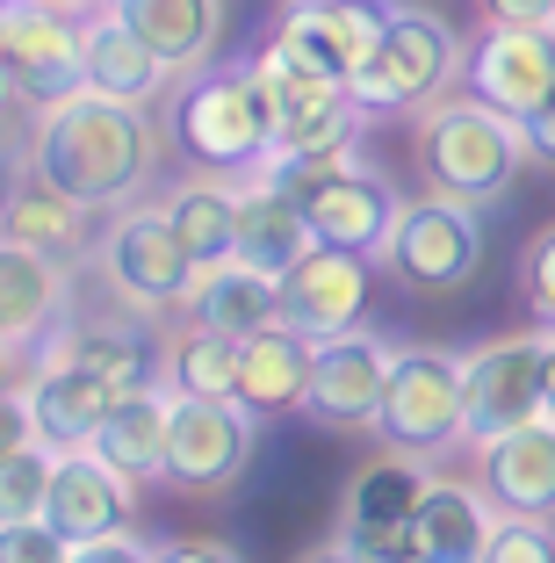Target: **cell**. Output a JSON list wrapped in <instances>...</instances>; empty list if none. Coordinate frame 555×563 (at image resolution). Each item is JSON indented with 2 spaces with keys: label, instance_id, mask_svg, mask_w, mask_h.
Returning a JSON list of instances; mask_svg holds the SVG:
<instances>
[{
  "label": "cell",
  "instance_id": "25",
  "mask_svg": "<svg viewBox=\"0 0 555 563\" xmlns=\"http://www.w3.org/2000/svg\"><path fill=\"white\" fill-rule=\"evenodd\" d=\"M95 455H109L131 484H159L166 455H174V390H166V383L123 390L115 412L101 419V433H95Z\"/></svg>",
  "mask_w": 555,
  "mask_h": 563
},
{
  "label": "cell",
  "instance_id": "12",
  "mask_svg": "<svg viewBox=\"0 0 555 563\" xmlns=\"http://www.w3.org/2000/svg\"><path fill=\"white\" fill-rule=\"evenodd\" d=\"M425 455H404V448H390V455H376V463L360 470L354 484H346V506H340V556H419V542H411V514H419L425 498Z\"/></svg>",
  "mask_w": 555,
  "mask_h": 563
},
{
  "label": "cell",
  "instance_id": "4",
  "mask_svg": "<svg viewBox=\"0 0 555 563\" xmlns=\"http://www.w3.org/2000/svg\"><path fill=\"white\" fill-rule=\"evenodd\" d=\"M447 80H462V36L447 15L433 8H411L397 0L382 44L360 58V73L346 80V95L368 109V117H419L425 101H441Z\"/></svg>",
  "mask_w": 555,
  "mask_h": 563
},
{
  "label": "cell",
  "instance_id": "16",
  "mask_svg": "<svg viewBox=\"0 0 555 563\" xmlns=\"http://www.w3.org/2000/svg\"><path fill=\"white\" fill-rule=\"evenodd\" d=\"M73 325V261L36 246L0 253V332H8V368L30 362V347H51Z\"/></svg>",
  "mask_w": 555,
  "mask_h": 563
},
{
  "label": "cell",
  "instance_id": "14",
  "mask_svg": "<svg viewBox=\"0 0 555 563\" xmlns=\"http://www.w3.org/2000/svg\"><path fill=\"white\" fill-rule=\"evenodd\" d=\"M462 87L512 123L555 95V30H520V22H484L462 44Z\"/></svg>",
  "mask_w": 555,
  "mask_h": 563
},
{
  "label": "cell",
  "instance_id": "33",
  "mask_svg": "<svg viewBox=\"0 0 555 563\" xmlns=\"http://www.w3.org/2000/svg\"><path fill=\"white\" fill-rule=\"evenodd\" d=\"M484 563H555V520L498 514L490 534H484Z\"/></svg>",
  "mask_w": 555,
  "mask_h": 563
},
{
  "label": "cell",
  "instance_id": "28",
  "mask_svg": "<svg viewBox=\"0 0 555 563\" xmlns=\"http://www.w3.org/2000/svg\"><path fill=\"white\" fill-rule=\"evenodd\" d=\"M238 181L245 174H188V181H174L159 196L166 224L180 232V246H188V261L196 267H217L238 253Z\"/></svg>",
  "mask_w": 555,
  "mask_h": 563
},
{
  "label": "cell",
  "instance_id": "26",
  "mask_svg": "<svg viewBox=\"0 0 555 563\" xmlns=\"http://www.w3.org/2000/svg\"><path fill=\"white\" fill-rule=\"evenodd\" d=\"M174 80H180V73L166 66L159 51H152L123 15H115V8H101V15L87 22V87H95V95H109V101H145V109H152V101H159Z\"/></svg>",
  "mask_w": 555,
  "mask_h": 563
},
{
  "label": "cell",
  "instance_id": "23",
  "mask_svg": "<svg viewBox=\"0 0 555 563\" xmlns=\"http://www.w3.org/2000/svg\"><path fill=\"white\" fill-rule=\"evenodd\" d=\"M390 8L397 0H289V8H281V36L303 44L311 58H325L340 80H354L360 58L390 30Z\"/></svg>",
  "mask_w": 555,
  "mask_h": 563
},
{
  "label": "cell",
  "instance_id": "35",
  "mask_svg": "<svg viewBox=\"0 0 555 563\" xmlns=\"http://www.w3.org/2000/svg\"><path fill=\"white\" fill-rule=\"evenodd\" d=\"M0 556H8V563H36V556H66V534L51 528L44 514H30V520H0Z\"/></svg>",
  "mask_w": 555,
  "mask_h": 563
},
{
  "label": "cell",
  "instance_id": "39",
  "mask_svg": "<svg viewBox=\"0 0 555 563\" xmlns=\"http://www.w3.org/2000/svg\"><path fill=\"white\" fill-rule=\"evenodd\" d=\"M548 412H555V332H548Z\"/></svg>",
  "mask_w": 555,
  "mask_h": 563
},
{
  "label": "cell",
  "instance_id": "30",
  "mask_svg": "<svg viewBox=\"0 0 555 563\" xmlns=\"http://www.w3.org/2000/svg\"><path fill=\"white\" fill-rule=\"evenodd\" d=\"M180 318H202V325H224V332H260L281 318V275H267V267L253 261H217L196 275V289H188V303H180Z\"/></svg>",
  "mask_w": 555,
  "mask_h": 563
},
{
  "label": "cell",
  "instance_id": "18",
  "mask_svg": "<svg viewBox=\"0 0 555 563\" xmlns=\"http://www.w3.org/2000/svg\"><path fill=\"white\" fill-rule=\"evenodd\" d=\"M303 217H311L318 246H346V253H368V261H382V246H390L404 202H397V188L382 181L376 166L346 159L332 181H318L311 196H303Z\"/></svg>",
  "mask_w": 555,
  "mask_h": 563
},
{
  "label": "cell",
  "instance_id": "31",
  "mask_svg": "<svg viewBox=\"0 0 555 563\" xmlns=\"http://www.w3.org/2000/svg\"><path fill=\"white\" fill-rule=\"evenodd\" d=\"M166 390L174 398H238V332L180 318L166 340Z\"/></svg>",
  "mask_w": 555,
  "mask_h": 563
},
{
  "label": "cell",
  "instance_id": "8",
  "mask_svg": "<svg viewBox=\"0 0 555 563\" xmlns=\"http://www.w3.org/2000/svg\"><path fill=\"white\" fill-rule=\"evenodd\" d=\"M115 398L123 390L109 376H95L87 362L44 347L36 362H22L8 376V441H51L58 455L66 448H95L101 419L115 412Z\"/></svg>",
  "mask_w": 555,
  "mask_h": 563
},
{
  "label": "cell",
  "instance_id": "34",
  "mask_svg": "<svg viewBox=\"0 0 555 563\" xmlns=\"http://www.w3.org/2000/svg\"><path fill=\"white\" fill-rule=\"evenodd\" d=\"M520 311H526V325L555 332V224L534 232L520 253Z\"/></svg>",
  "mask_w": 555,
  "mask_h": 563
},
{
  "label": "cell",
  "instance_id": "9",
  "mask_svg": "<svg viewBox=\"0 0 555 563\" xmlns=\"http://www.w3.org/2000/svg\"><path fill=\"white\" fill-rule=\"evenodd\" d=\"M0 80H8L15 117L66 101L73 87H87V22H73V8L8 0V15H0Z\"/></svg>",
  "mask_w": 555,
  "mask_h": 563
},
{
  "label": "cell",
  "instance_id": "13",
  "mask_svg": "<svg viewBox=\"0 0 555 563\" xmlns=\"http://www.w3.org/2000/svg\"><path fill=\"white\" fill-rule=\"evenodd\" d=\"M390 362H397V347L368 325L318 340V376H311V398H303V419L318 433H376Z\"/></svg>",
  "mask_w": 555,
  "mask_h": 563
},
{
  "label": "cell",
  "instance_id": "22",
  "mask_svg": "<svg viewBox=\"0 0 555 563\" xmlns=\"http://www.w3.org/2000/svg\"><path fill=\"white\" fill-rule=\"evenodd\" d=\"M51 347L73 354V362H87L95 376H109L115 390H152V383H166V332L152 325V311H131V318H73Z\"/></svg>",
  "mask_w": 555,
  "mask_h": 563
},
{
  "label": "cell",
  "instance_id": "27",
  "mask_svg": "<svg viewBox=\"0 0 555 563\" xmlns=\"http://www.w3.org/2000/svg\"><path fill=\"white\" fill-rule=\"evenodd\" d=\"M109 8L159 51L180 80L202 73V66H217V44H224V0H109Z\"/></svg>",
  "mask_w": 555,
  "mask_h": 563
},
{
  "label": "cell",
  "instance_id": "15",
  "mask_svg": "<svg viewBox=\"0 0 555 563\" xmlns=\"http://www.w3.org/2000/svg\"><path fill=\"white\" fill-rule=\"evenodd\" d=\"M368 303H376V267H368V253L311 246L289 275H281V318L303 325L311 340L368 325Z\"/></svg>",
  "mask_w": 555,
  "mask_h": 563
},
{
  "label": "cell",
  "instance_id": "7",
  "mask_svg": "<svg viewBox=\"0 0 555 563\" xmlns=\"http://www.w3.org/2000/svg\"><path fill=\"white\" fill-rule=\"evenodd\" d=\"M382 267L411 297H455V289H469L476 267H484V202L433 196L425 188L419 202H404L390 246H382Z\"/></svg>",
  "mask_w": 555,
  "mask_h": 563
},
{
  "label": "cell",
  "instance_id": "32",
  "mask_svg": "<svg viewBox=\"0 0 555 563\" xmlns=\"http://www.w3.org/2000/svg\"><path fill=\"white\" fill-rule=\"evenodd\" d=\"M51 477H58V448L51 441H8L0 448V520L44 514Z\"/></svg>",
  "mask_w": 555,
  "mask_h": 563
},
{
  "label": "cell",
  "instance_id": "24",
  "mask_svg": "<svg viewBox=\"0 0 555 563\" xmlns=\"http://www.w3.org/2000/svg\"><path fill=\"white\" fill-rule=\"evenodd\" d=\"M490 520H498V506L484 498V484L433 477L419 498V514H411V542H419L411 563H484Z\"/></svg>",
  "mask_w": 555,
  "mask_h": 563
},
{
  "label": "cell",
  "instance_id": "20",
  "mask_svg": "<svg viewBox=\"0 0 555 563\" xmlns=\"http://www.w3.org/2000/svg\"><path fill=\"white\" fill-rule=\"evenodd\" d=\"M95 202L66 196L58 181L30 174V166H8V210H0V239L8 246H36V253H58V261H80L95 253Z\"/></svg>",
  "mask_w": 555,
  "mask_h": 563
},
{
  "label": "cell",
  "instance_id": "1",
  "mask_svg": "<svg viewBox=\"0 0 555 563\" xmlns=\"http://www.w3.org/2000/svg\"><path fill=\"white\" fill-rule=\"evenodd\" d=\"M22 123V145L8 166H30L44 181H58L66 196L95 202L101 217L137 202L159 174V117L145 101H109L95 87H73L66 101H51L36 117H15Z\"/></svg>",
  "mask_w": 555,
  "mask_h": 563
},
{
  "label": "cell",
  "instance_id": "38",
  "mask_svg": "<svg viewBox=\"0 0 555 563\" xmlns=\"http://www.w3.org/2000/svg\"><path fill=\"white\" fill-rule=\"evenodd\" d=\"M166 556H238L231 542H210V534H196V542H166Z\"/></svg>",
  "mask_w": 555,
  "mask_h": 563
},
{
  "label": "cell",
  "instance_id": "37",
  "mask_svg": "<svg viewBox=\"0 0 555 563\" xmlns=\"http://www.w3.org/2000/svg\"><path fill=\"white\" fill-rule=\"evenodd\" d=\"M484 22H520V30H555V0H484Z\"/></svg>",
  "mask_w": 555,
  "mask_h": 563
},
{
  "label": "cell",
  "instance_id": "40",
  "mask_svg": "<svg viewBox=\"0 0 555 563\" xmlns=\"http://www.w3.org/2000/svg\"><path fill=\"white\" fill-rule=\"evenodd\" d=\"M44 8H73V15H80V8H95V0H44Z\"/></svg>",
  "mask_w": 555,
  "mask_h": 563
},
{
  "label": "cell",
  "instance_id": "5",
  "mask_svg": "<svg viewBox=\"0 0 555 563\" xmlns=\"http://www.w3.org/2000/svg\"><path fill=\"white\" fill-rule=\"evenodd\" d=\"M95 275L101 289H109L123 311H180L188 303V289H196L202 267L188 261V246H180V232L166 224L159 202H123V210H109V232L95 239Z\"/></svg>",
  "mask_w": 555,
  "mask_h": 563
},
{
  "label": "cell",
  "instance_id": "6",
  "mask_svg": "<svg viewBox=\"0 0 555 563\" xmlns=\"http://www.w3.org/2000/svg\"><path fill=\"white\" fill-rule=\"evenodd\" d=\"M376 441L441 463L455 448H469V383H462V354L447 347H397L390 390L376 412Z\"/></svg>",
  "mask_w": 555,
  "mask_h": 563
},
{
  "label": "cell",
  "instance_id": "10",
  "mask_svg": "<svg viewBox=\"0 0 555 563\" xmlns=\"http://www.w3.org/2000/svg\"><path fill=\"white\" fill-rule=\"evenodd\" d=\"M253 448H260V412L245 398H174L166 484L188 498H217L253 470Z\"/></svg>",
  "mask_w": 555,
  "mask_h": 563
},
{
  "label": "cell",
  "instance_id": "11",
  "mask_svg": "<svg viewBox=\"0 0 555 563\" xmlns=\"http://www.w3.org/2000/svg\"><path fill=\"white\" fill-rule=\"evenodd\" d=\"M462 383H469V448L498 441V433L526 427L548 412V332H506L462 354Z\"/></svg>",
  "mask_w": 555,
  "mask_h": 563
},
{
  "label": "cell",
  "instance_id": "19",
  "mask_svg": "<svg viewBox=\"0 0 555 563\" xmlns=\"http://www.w3.org/2000/svg\"><path fill=\"white\" fill-rule=\"evenodd\" d=\"M476 484L498 514H541L555 520V412L498 433L476 448Z\"/></svg>",
  "mask_w": 555,
  "mask_h": 563
},
{
  "label": "cell",
  "instance_id": "36",
  "mask_svg": "<svg viewBox=\"0 0 555 563\" xmlns=\"http://www.w3.org/2000/svg\"><path fill=\"white\" fill-rule=\"evenodd\" d=\"M520 137H526V166L555 174V95L541 101V109H526V117H520Z\"/></svg>",
  "mask_w": 555,
  "mask_h": 563
},
{
  "label": "cell",
  "instance_id": "3",
  "mask_svg": "<svg viewBox=\"0 0 555 563\" xmlns=\"http://www.w3.org/2000/svg\"><path fill=\"white\" fill-rule=\"evenodd\" d=\"M411 166L433 196H462V202H498L526 166V137L506 109L462 95L425 101L411 117Z\"/></svg>",
  "mask_w": 555,
  "mask_h": 563
},
{
  "label": "cell",
  "instance_id": "29",
  "mask_svg": "<svg viewBox=\"0 0 555 563\" xmlns=\"http://www.w3.org/2000/svg\"><path fill=\"white\" fill-rule=\"evenodd\" d=\"M311 246H318V232L303 217V202L281 196L267 174H245L238 181V261L267 267V275H289Z\"/></svg>",
  "mask_w": 555,
  "mask_h": 563
},
{
  "label": "cell",
  "instance_id": "17",
  "mask_svg": "<svg viewBox=\"0 0 555 563\" xmlns=\"http://www.w3.org/2000/svg\"><path fill=\"white\" fill-rule=\"evenodd\" d=\"M44 520L73 542H101V534H131L137 528V484L95 455V448H66L58 455V477H51V498H44Z\"/></svg>",
  "mask_w": 555,
  "mask_h": 563
},
{
  "label": "cell",
  "instance_id": "2",
  "mask_svg": "<svg viewBox=\"0 0 555 563\" xmlns=\"http://www.w3.org/2000/svg\"><path fill=\"white\" fill-rule=\"evenodd\" d=\"M166 131L210 174H260L281 137V109H275V87L260 80V66H202L174 87Z\"/></svg>",
  "mask_w": 555,
  "mask_h": 563
},
{
  "label": "cell",
  "instance_id": "21",
  "mask_svg": "<svg viewBox=\"0 0 555 563\" xmlns=\"http://www.w3.org/2000/svg\"><path fill=\"white\" fill-rule=\"evenodd\" d=\"M311 376H318V340L303 325H289V318H275V325H260V332L238 340V398L260 419L303 412Z\"/></svg>",
  "mask_w": 555,
  "mask_h": 563
}]
</instances>
